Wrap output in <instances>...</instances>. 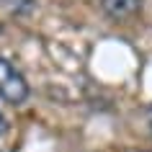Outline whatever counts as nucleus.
I'll return each mask as SVG.
<instances>
[{"label": "nucleus", "mask_w": 152, "mask_h": 152, "mask_svg": "<svg viewBox=\"0 0 152 152\" xmlns=\"http://www.w3.org/2000/svg\"><path fill=\"white\" fill-rule=\"evenodd\" d=\"M0 98L10 106H21L28 98V83L13 64L0 57Z\"/></svg>", "instance_id": "f257e3e1"}, {"label": "nucleus", "mask_w": 152, "mask_h": 152, "mask_svg": "<svg viewBox=\"0 0 152 152\" xmlns=\"http://www.w3.org/2000/svg\"><path fill=\"white\" fill-rule=\"evenodd\" d=\"M139 5H142V0H101V8L116 21L132 18L139 10Z\"/></svg>", "instance_id": "f03ea898"}, {"label": "nucleus", "mask_w": 152, "mask_h": 152, "mask_svg": "<svg viewBox=\"0 0 152 152\" xmlns=\"http://www.w3.org/2000/svg\"><path fill=\"white\" fill-rule=\"evenodd\" d=\"M3 3H5L10 10H16V13H23V10H28L34 5V0H3Z\"/></svg>", "instance_id": "7ed1b4c3"}, {"label": "nucleus", "mask_w": 152, "mask_h": 152, "mask_svg": "<svg viewBox=\"0 0 152 152\" xmlns=\"http://www.w3.org/2000/svg\"><path fill=\"white\" fill-rule=\"evenodd\" d=\"M5 132H8V119H5V113L0 111V137L5 134Z\"/></svg>", "instance_id": "20e7f679"}, {"label": "nucleus", "mask_w": 152, "mask_h": 152, "mask_svg": "<svg viewBox=\"0 0 152 152\" xmlns=\"http://www.w3.org/2000/svg\"><path fill=\"white\" fill-rule=\"evenodd\" d=\"M147 121H150V126H152V106L147 108Z\"/></svg>", "instance_id": "39448f33"}]
</instances>
